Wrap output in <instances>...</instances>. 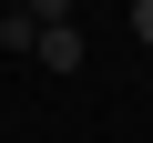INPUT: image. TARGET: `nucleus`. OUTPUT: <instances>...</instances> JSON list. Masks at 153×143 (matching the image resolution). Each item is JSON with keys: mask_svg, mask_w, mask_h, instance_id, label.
Returning <instances> with one entry per match:
<instances>
[{"mask_svg": "<svg viewBox=\"0 0 153 143\" xmlns=\"http://www.w3.org/2000/svg\"><path fill=\"white\" fill-rule=\"evenodd\" d=\"M133 41H143V51H153V0H133Z\"/></svg>", "mask_w": 153, "mask_h": 143, "instance_id": "3", "label": "nucleus"}, {"mask_svg": "<svg viewBox=\"0 0 153 143\" xmlns=\"http://www.w3.org/2000/svg\"><path fill=\"white\" fill-rule=\"evenodd\" d=\"M51 72H82V31H71V21H41V41H31Z\"/></svg>", "mask_w": 153, "mask_h": 143, "instance_id": "1", "label": "nucleus"}, {"mask_svg": "<svg viewBox=\"0 0 153 143\" xmlns=\"http://www.w3.org/2000/svg\"><path fill=\"white\" fill-rule=\"evenodd\" d=\"M21 10H31V21H71L82 0H21Z\"/></svg>", "mask_w": 153, "mask_h": 143, "instance_id": "2", "label": "nucleus"}]
</instances>
